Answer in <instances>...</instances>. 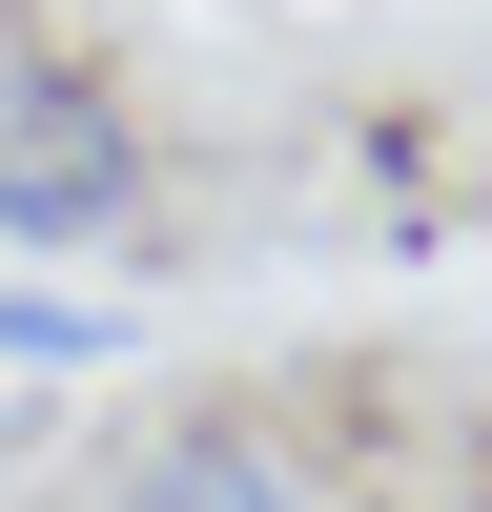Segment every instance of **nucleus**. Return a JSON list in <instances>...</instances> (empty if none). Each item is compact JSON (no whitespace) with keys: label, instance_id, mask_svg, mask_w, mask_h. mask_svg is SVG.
<instances>
[{"label":"nucleus","instance_id":"1","mask_svg":"<svg viewBox=\"0 0 492 512\" xmlns=\"http://www.w3.org/2000/svg\"><path fill=\"white\" fill-rule=\"evenodd\" d=\"M144 226V123L62 41H0V246H123Z\"/></svg>","mask_w":492,"mask_h":512},{"label":"nucleus","instance_id":"4","mask_svg":"<svg viewBox=\"0 0 492 512\" xmlns=\"http://www.w3.org/2000/svg\"><path fill=\"white\" fill-rule=\"evenodd\" d=\"M472 512H492V492H472Z\"/></svg>","mask_w":492,"mask_h":512},{"label":"nucleus","instance_id":"2","mask_svg":"<svg viewBox=\"0 0 492 512\" xmlns=\"http://www.w3.org/2000/svg\"><path fill=\"white\" fill-rule=\"evenodd\" d=\"M103 512H328V492L287 472L267 431H226V410H205V431H164V451H144V472H123Z\"/></svg>","mask_w":492,"mask_h":512},{"label":"nucleus","instance_id":"3","mask_svg":"<svg viewBox=\"0 0 492 512\" xmlns=\"http://www.w3.org/2000/svg\"><path fill=\"white\" fill-rule=\"evenodd\" d=\"M0 369H103V308H41V287H0Z\"/></svg>","mask_w":492,"mask_h":512}]
</instances>
